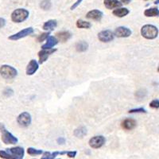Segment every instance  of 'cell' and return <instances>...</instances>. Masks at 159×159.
Segmentation results:
<instances>
[{
  "instance_id": "e575fe53",
  "label": "cell",
  "mask_w": 159,
  "mask_h": 159,
  "mask_svg": "<svg viewBox=\"0 0 159 159\" xmlns=\"http://www.w3.org/2000/svg\"><path fill=\"white\" fill-rule=\"evenodd\" d=\"M157 72H159V65H158V66H157Z\"/></svg>"
},
{
  "instance_id": "4316f807",
  "label": "cell",
  "mask_w": 159,
  "mask_h": 159,
  "mask_svg": "<svg viewBox=\"0 0 159 159\" xmlns=\"http://www.w3.org/2000/svg\"><path fill=\"white\" fill-rule=\"evenodd\" d=\"M49 32L42 33V34H41L40 35H38L37 40H38V42H43V41H45V40L47 39V38L49 37Z\"/></svg>"
},
{
  "instance_id": "f1b7e54d",
  "label": "cell",
  "mask_w": 159,
  "mask_h": 159,
  "mask_svg": "<svg viewBox=\"0 0 159 159\" xmlns=\"http://www.w3.org/2000/svg\"><path fill=\"white\" fill-rule=\"evenodd\" d=\"M129 113H147V111L143 107H139V108L131 109L129 111Z\"/></svg>"
},
{
  "instance_id": "f546056e",
  "label": "cell",
  "mask_w": 159,
  "mask_h": 159,
  "mask_svg": "<svg viewBox=\"0 0 159 159\" xmlns=\"http://www.w3.org/2000/svg\"><path fill=\"white\" fill-rule=\"evenodd\" d=\"M66 154H67V155L69 156V157H71V158H74L76 155V151H69L66 152Z\"/></svg>"
},
{
  "instance_id": "9a60e30c",
  "label": "cell",
  "mask_w": 159,
  "mask_h": 159,
  "mask_svg": "<svg viewBox=\"0 0 159 159\" xmlns=\"http://www.w3.org/2000/svg\"><path fill=\"white\" fill-rule=\"evenodd\" d=\"M58 40L57 38H55L53 36H49L46 39V43L44 44L42 46V49H52L53 46H55L56 45H57Z\"/></svg>"
},
{
  "instance_id": "5b68a950",
  "label": "cell",
  "mask_w": 159,
  "mask_h": 159,
  "mask_svg": "<svg viewBox=\"0 0 159 159\" xmlns=\"http://www.w3.org/2000/svg\"><path fill=\"white\" fill-rule=\"evenodd\" d=\"M0 74L4 79L11 80L15 78L18 74V71L12 66L7 65H4L0 68Z\"/></svg>"
},
{
  "instance_id": "4fadbf2b",
  "label": "cell",
  "mask_w": 159,
  "mask_h": 159,
  "mask_svg": "<svg viewBox=\"0 0 159 159\" xmlns=\"http://www.w3.org/2000/svg\"><path fill=\"white\" fill-rule=\"evenodd\" d=\"M121 126L124 130H131L134 129L137 126V123L133 119H126L121 123Z\"/></svg>"
},
{
  "instance_id": "cb8c5ba5",
  "label": "cell",
  "mask_w": 159,
  "mask_h": 159,
  "mask_svg": "<svg viewBox=\"0 0 159 159\" xmlns=\"http://www.w3.org/2000/svg\"><path fill=\"white\" fill-rule=\"evenodd\" d=\"M60 154V152L55 151L50 153V152H44L43 156L41 159H54L57 156Z\"/></svg>"
},
{
  "instance_id": "d6986e66",
  "label": "cell",
  "mask_w": 159,
  "mask_h": 159,
  "mask_svg": "<svg viewBox=\"0 0 159 159\" xmlns=\"http://www.w3.org/2000/svg\"><path fill=\"white\" fill-rule=\"evenodd\" d=\"M144 15L146 17H157L159 16L158 8H149L144 11Z\"/></svg>"
},
{
  "instance_id": "e0dca14e",
  "label": "cell",
  "mask_w": 159,
  "mask_h": 159,
  "mask_svg": "<svg viewBox=\"0 0 159 159\" xmlns=\"http://www.w3.org/2000/svg\"><path fill=\"white\" fill-rule=\"evenodd\" d=\"M56 37L58 41L65 42H67L69 39H70L71 37H72V34H71V33L69 32V31H61V32L57 33Z\"/></svg>"
},
{
  "instance_id": "603a6c76",
  "label": "cell",
  "mask_w": 159,
  "mask_h": 159,
  "mask_svg": "<svg viewBox=\"0 0 159 159\" xmlns=\"http://www.w3.org/2000/svg\"><path fill=\"white\" fill-rule=\"evenodd\" d=\"M76 26L80 29H89V28L92 27V24L82 19H79L76 22Z\"/></svg>"
},
{
  "instance_id": "9c48e42d",
  "label": "cell",
  "mask_w": 159,
  "mask_h": 159,
  "mask_svg": "<svg viewBox=\"0 0 159 159\" xmlns=\"http://www.w3.org/2000/svg\"><path fill=\"white\" fill-rule=\"evenodd\" d=\"M33 33H34V29L32 27H28L25 28V29H23L22 30L19 31L15 34H13L11 36H10L9 39L12 40V41H17L18 39H21L22 38H25V37L28 36V35L32 34Z\"/></svg>"
},
{
  "instance_id": "8fae6325",
  "label": "cell",
  "mask_w": 159,
  "mask_h": 159,
  "mask_svg": "<svg viewBox=\"0 0 159 159\" xmlns=\"http://www.w3.org/2000/svg\"><path fill=\"white\" fill-rule=\"evenodd\" d=\"M57 49H42V50L38 52V57H39V63L40 64H43L44 62L48 59L49 56H50L52 53L56 51Z\"/></svg>"
},
{
  "instance_id": "3957f363",
  "label": "cell",
  "mask_w": 159,
  "mask_h": 159,
  "mask_svg": "<svg viewBox=\"0 0 159 159\" xmlns=\"http://www.w3.org/2000/svg\"><path fill=\"white\" fill-rule=\"evenodd\" d=\"M29 11L25 9H22V8H19L15 11H13L11 14V19L14 22L16 23H20L27 19L29 17Z\"/></svg>"
},
{
  "instance_id": "44dd1931",
  "label": "cell",
  "mask_w": 159,
  "mask_h": 159,
  "mask_svg": "<svg viewBox=\"0 0 159 159\" xmlns=\"http://www.w3.org/2000/svg\"><path fill=\"white\" fill-rule=\"evenodd\" d=\"M89 48V44L84 41H81L76 43V49L78 52H85Z\"/></svg>"
},
{
  "instance_id": "7c38bea8",
  "label": "cell",
  "mask_w": 159,
  "mask_h": 159,
  "mask_svg": "<svg viewBox=\"0 0 159 159\" xmlns=\"http://www.w3.org/2000/svg\"><path fill=\"white\" fill-rule=\"evenodd\" d=\"M38 68H39V65L36 60H31L26 67V75L28 76L34 75L38 71Z\"/></svg>"
},
{
  "instance_id": "6da1fadb",
  "label": "cell",
  "mask_w": 159,
  "mask_h": 159,
  "mask_svg": "<svg viewBox=\"0 0 159 159\" xmlns=\"http://www.w3.org/2000/svg\"><path fill=\"white\" fill-rule=\"evenodd\" d=\"M24 153L22 147H12L6 150H0V157L3 159H23Z\"/></svg>"
},
{
  "instance_id": "1f68e13d",
  "label": "cell",
  "mask_w": 159,
  "mask_h": 159,
  "mask_svg": "<svg viewBox=\"0 0 159 159\" xmlns=\"http://www.w3.org/2000/svg\"><path fill=\"white\" fill-rule=\"evenodd\" d=\"M6 24V21L4 18H0V28H2Z\"/></svg>"
},
{
  "instance_id": "52a82bcc",
  "label": "cell",
  "mask_w": 159,
  "mask_h": 159,
  "mask_svg": "<svg viewBox=\"0 0 159 159\" xmlns=\"http://www.w3.org/2000/svg\"><path fill=\"white\" fill-rule=\"evenodd\" d=\"M105 138L102 135L94 136L89 140V146L93 149H99L102 147L105 143Z\"/></svg>"
},
{
  "instance_id": "7402d4cb",
  "label": "cell",
  "mask_w": 159,
  "mask_h": 159,
  "mask_svg": "<svg viewBox=\"0 0 159 159\" xmlns=\"http://www.w3.org/2000/svg\"><path fill=\"white\" fill-rule=\"evenodd\" d=\"M87 134V130L84 127H80L74 130V135L76 138H83Z\"/></svg>"
},
{
  "instance_id": "30bf717a",
  "label": "cell",
  "mask_w": 159,
  "mask_h": 159,
  "mask_svg": "<svg viewBox=\"0 0 159 159\" xmlns=\"http://www.w3.org/2000/svg\"><path fill=\"white\" fill-rule=\"evenodd\" d=\"M131 30L129 28L124 26H119L116 28L114 33V34L118 38H128L131 35Z\"/></svg>"
},
{
  "instance_id": "5bb4252c",
  "label": "cell",
  "mask_w": 159,
  "mask_h": 159,
  "mask_svg": "<svg viewBox=\"0 0 159 159\" xmlns=\"http://www.w3.org/2000/svg\"><path fill=\"white\" fill-rule=\"evenodd\" d=\"M86 18L89 19L94 20V21H100L103 18V13L99 10H92L87 13Z\"/></svg>"
},
{
  "instance_id": "d4e9b609",
  "label": "cell",
  "mask_w": 159,
  "mask_h": 159,
  "mask_svg": "<svg viewBox=\"0 0 159 159\" xmlns=\"http://www.w3.org/2000/svg\"><path fill=\"white\" fill-rule=\"evenodd\" d=\"M27 153L30 155H40L43 154V151L42 150H37V149L33 148V147H29L27 149Z\"/></svg>"
},
{
  "instance_id": "4dcf8cb0",
  "label": "cell",
  "mask_w": 159,
  "mask_h": 159,
  "mask_svg": "<svg viewBox=\"0 0 159 159\" xmlns=\"http://www.w3.org/2000/svg\"><path fill=\"white\" fill-rule=\"evenodd\" d=\"M82 2V0H78L77 2H76V3H74L73 4V5L72 6V7H71V10H74L75 8H76L78 7V6L80 5V2Z\"/></svg>"
},
{
  "instance_id": "ffe728a7",
  "label": "cell",
  "mask_w": 159,
  "mask_h": 159,
  "mask_svg": "<svg viewBox=\"0 0 159 159\" xmlns=\"http://www.w3.org/2000/svg\"><path fill=\"white\" fill-rule=\"evenodd\" d=\"M129 14V10L127 8H117L113 11V15L119 18H123Z\"/></svg>"
},
{
  "instance_id": "2e32d148",
  "label": "cell",
  "mask_w": 159,
  "mask_h": 159,
  "mask_svg": "<svg viewBox=\"0 0 159 159\" xmlns=\"http://www.w3.org/2000/svg\"><path fill=\"white\" fill-rule=\"evenodd\" d=\"M104 5L107 9H115L119 8L122 6V3L118 0H104Z\"/></svg>"
},
{
  "instance_id": "836d02e7",
  "label": "cell",
  "mask_w": 159,
  "mask_h": 159,
  "mask_svg": "<svg viewBox=\"0 0 159 159\" xmlns=\"http://www.w3.org/2000/svg\"><path fill=\"white\" fill-rule=\"evenodd\" d=\"M120 1H121V2L124 4H128L129 2L131 1V0H120Z\"/></svg>"
},
{
  "instance_id": "83f0119b",
  "label": "cell",
  "mask_w": 159,
  "mask_h": 159,
  "mask_svg": "<svg viewBox=\"0 0 159 159\" xmlns=\"http://www.w3.org/2000/svg\"><path fill=\"white\" fill-rule=\"evenodd\" d=\"M150 107H151V108L158 109L159 108V99H154V100H152V101L150 103Z\"/></svg>"
},
{
  "instance_id": "ba28073f",
  "label": "cell",
  "mask_w": 159,
  "mask_h": 159,
  "mask_svg": "<svg viewBox=\"0 0 159 159\" xmlns=\"http://www.w3.org/2000/svg\"><path fill=\"white\" fill-rule=\"evenodd\" d=\"M115 34L112 31L109 30L100 31L98 34V39L102 42H110L114 39Z\"/></svg>"
},
{
  "instance_id": "484cf974",
  "label": "cell",
  "mask_w": 159,
  "mask_h": 159,
  "mask_svg": "<svg viewBox=\"0 0 159 159\" xmlns=\"http://www.w3.org/2000/svg\"><path fill=\"white\" fill-rule=\"evenodd\" d=\"M41 8L44 11H48L51 8V2L49 0H43L40 5Z\"/></svg>"
},
{
  "instance_id": "277c9868",
  "label": "cell",
  "mask_w": 159,
  "mask_h": 159,
  "mask_svg": "<svg viewBox=\"0 0 159 159\" xmlns=\"http://www.w3.org/2000/svg\"><path fill=\"white\" fill-rule=\"evenodd\" d=\"M0 131L2 133V141L5 144H15L18 143V139L10 133L2 123H0Z\"/></svg>"
},
{
  "instance_id": "7a4b0ae2",
  "label": "cell",
  "mask_w": 159,
  "mask_h": 159,
  "mask_svg": "<svg viewBox=\"0 0 159 159\" xmlns=\"http://www.w3.org/2000/svg\"><path fill=\"white\" fill-rule=\"evenodd\" d=\"M141 34L146 39L153 40L155 39L158 35V29L155 25H145L141 29Z\"/></svg>"
},
{
  "instance_id": "ac0fdd59",
  "label": "cell",
  "mask_w": 159,
  "mask_h": 159,
  "mask_svg": "<svg viewBox=\"0 0 159 159\" xmlns=\"http://www.w3.org/2000/svg\"><path fill=\"white\" fill-rule=\"evenodd\" d=\"M57 22L56 20H49L47 22H45L43 25V30L51 31L54 30V28L57 27Z\"/></svg>"
},
{
  "instance_id": "d6a6232c",
  "label": "cell",
  "mask_w": 159,
  "mask_h": 159,
  "mask_svg": "<svg viewBox=\"0 0 159 159\" xmlns=\"http://www.w3.org/2000/svg\"><path fill=\"white\" fill-rule=\"evenodd\" d=\"M57 143L58 144H64L65 143V139L64 138H59L57 139Z\"/></svg>"
},
{
  "instance_id": "8992f818",
  "label": "cell",
  "mask_w": 159,
  "mask_h": 159,
  "mask_svg": "<svg viewBox=\"0 0 159 159\" xmlns=\"http://www.w3.org/2000/svg\"><path fill=\"white\" fill-rule=\"evenodd\" d=\"M17 122L21 127H27L31 123V116L28 112H22L18 116Z\"/></svg>"
},
{
  "instance_id": "d590c367",
  "label": "cell",
  "mask_w": 159,
  "mask_h": 159,
  "mask_svg": "<svg viewBox=\"0 0 159 159\" xmlns=\"http://www.w3.org/2000/svg\"><path fill=\"white\" fill-rule=\"evenodd\" d=\"M57 159H61V158H57Z\"/></svg>"
}]
</instances>
